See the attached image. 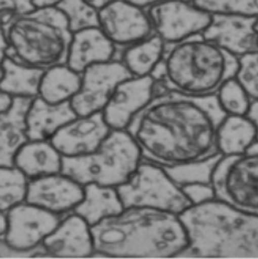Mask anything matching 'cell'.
Here are the masks:
<instances>
[{
	"instance_id": "cell-1",
	"label": "cell",
	"mask_w": 258,
	"mask_h": 259,
	"mask_svg": "<svg viewBox=\"0 0 258 259\" xmlns=\"http://www.w3.org/2000/svg\"><path fill=\"white\" fill-rule=\"evenodd\" d=\"M226 113L216 94L159 93L138 114L127 132L143 158L171 167L220 154L218 132Z\"/></svg>"
},
{
	"instance_id": "cell-2",
	"label": "cell",
	"mask_w": 258,
	"mask_h": 259,
	"mask_svg": "<svg viewBox=\"0 0 258 259\" xmlns=\"http://www.w3.org/2000/svg\"><path fill=\"white\" fill-rule=\"evenodd\" d=\"M96 255L111 258H177L190 247L179 214L127 207L92 226Z\"/></svg>"
},
{
	"instance_id": "cell-3",
	"label": "cell",
	"mask_w": 258,
	"mask_h": 259,
	"mask_svg": "<svg viewBox=\"0 0 258 259\" xmlns=\"http://www.w3.org/2000/svg\"><path fill=\"white\" fill-rule=\"evenodd\" d=\"M180 216L190 237L181 257L258 258V215L215 198L192 205Z\"/></svg>"
},
{
	"instance_id": "cell-4",
	"label": "cell",
	"mask_w": 258,
	"mask_h": 259,
	"mask_svg": "<svg viewBox=\"0 0 258 259\" xmlns=\"http://www.w3.org/2000/svg\"><path fill=\"white\" fill-rule=\"evenodd\" d=\"M239 59L203 34L166 46L163 60L152 76L164 91L205 97L218 93L235 78Z\"/></svg>"
},
{
	"instance_id": "cell-5",
	"label": "cell",
	"mask_w": 258,
	"mask_h": 259,
	"mask_svg": "<svg viewBox=\"0 0 258 259\" xmlns=\"http://www.w3.org/2000/svg\"><path fill=\"white\" fill-rule=\"evenodd\" d=\"M11 57L34 68L49 69L67 63L73 33L58 7L37 8L2 26ZM3 60V59H2Z\"/></svg>"
},
{
	"instance_id": "cell-6",
	"label": "cell",
	"mask_w": 258,
	"mask_h": 259,
	"mask_svg": "<svg viewBox=\"0 0 258 259\" xmlns=\"http://www.w3.org/2000/svg\"><path fill=\"white\" fill-rule=\"evenodd\" d=\"M143 155L127 131H112L101 148L90 155L63 157L62 173L81 185L97 184L118 188L137 173Z\"/></svg>"
},
{
	"instance_id": "cell-7",
	"label": "cell",
	"mask_w": 258,
	"mask_h": 259,
	"mask_svg": "<svg viewBox=\"0 0 258 259\" xmlns=\"http://www.w3.org/2000/svg\"><path fill=\"white\" fill-rule=\"evenodd\" d=\"M124 208L150 207L181 215L192 203L164 166L143 158L126 184L118 187Z\"/></svg>"
},
{
	"instance_id": "cell-8",
	"label": "cell",
	"mask_w": 258,
	"mask_h": 259,
	"mask_svg": "<svg viewBox=\"0 0 258 259\" xmlns=\"http://www.w3.org/2000/svg\"><path fill=\"white\" fill-rule=\"evenodd\" d=\"M212 184L220 201L258 215V141L242 154L222 156Z\"/></svg>"
},
{
	"instance_id": "cell-9",
	"label": "cell",
	"mask_w": 258,
	"mask_h": 259,
	"mask_svg": "<svg viewBox=\"0 0 258 259\" xmlns=\"http://www.w3.org/2000/svg\"><path fill=\"white\" fill-rule=\"evenodd\" d=\"M6 213L8 228L2 241L6 248L16 254H31L40 249L63 217L28 202Z\"/></svg>"
},
{
	"instance_id": "cell-10",
	"label": "cell",
	"mask_w": 258,
	"mask_h": 259,
	"mask_svg": "<svg viewBox=\"0 0 258 259\" xmlns=\"http://www.w3.org/2000/svg\"><path fill=\"white\" fill-rule=\"evenodd\" d=\"M154 32L164 42L174 45L202 34L213 16L198 8L192 0H164L149 9Z\"/></svg>"
},
{
	"instance_id": "cell-11",
	"label": "cell",
	"mask_w": 258,
	"mask_h": 259,
	"mask_svg": "<svg viewBox=\"0 0 258 259\" xmlns=\"http://www.w3.org/2000/svg\"><path fill=\"white\" fill-rule=\"evenodd\" d=\"M130 76L119 59L85 69L80 91L70 102L74 113L77 116H89L102 112L120 82Z\"/></svg>"
},
{
	"instance_id": "cell-12",
	"label": "cell",
	"mask_w": 258,
	"mask_h": 259,
	"mask_svg": "<svg viewBox=\"0 0 258 259\" xmlns=\"http://www.w3.org/2000/svg\"><path fill=\"white\" fill-rule=\"evenodd\" d=\"M100 28L118 49H125L154 34L149 10L126 0H115L99 10Z\"/></svg>"
},
{
	"instance_id": "cell-13",
	"label": "cell",
	"mask_w": 258,
	"mask_h": 259,
	"mask_svg": "<svg viewBox=\"0 0 258 259\" xmlns=\"http://www.w3.org/2000/svg\"><path fill=\"white\" fill-rule=\"evenodd\" d=\"M160 93L152 75L130 76L120 82L102 113L113 131H127L131 123Z\"/></svg>"
},
{
	"instance_id": "cell-14",
	"label": "cell",
	"mask_w": 258,
	"mask_h": 259,
	"mask_svg": "<svg viewBox=\"0 0 258 259\" xmlns=\"http://www.w3.org/2000/svg\"><path fill=\"white\" fill-rule=\"evenodd\" d=\"M112 131L100 112L74 117L54 135L51 143L63 157H82L97 152Z\"/></svg>"
},
{
	"instance_id": "cell-15",
	"label": "cell",
	"mask_w": 258,
	"mask_h": 259,
	"mask_svg": "<svg viewBox=\"0 0 258 259\" xmlns=\"http://www.w3.org/2000/svg\"><path fill=\"white\" fill-rule=\"evenodd\" d=\"M84 197V186L64 173L30 181L27 202L59 216L74 211Z\"/></svg>"
},
{
	"instance_id": "cell-16",
	"label": "cell",
	"mask_w": 258,
	"mask_h": 259,
	"mask_svg": "<svg viewBox=\"0 0 258 259\" xmlns=\"http://www.w3.org/2000/svg\"><path fill=\"white\" fill-rule=\"evenodd\" d=\"M42 248L55 258H89L96 255L92 227L77 213L62 217L59 225L47 238Z\"/></svg>"
},
{
	"instance_id": "cell-17",
	"label": "cell",
	"mask_w": 258,
	"mask_h": 259,
	"mask_svg": "<svg viewBox=\"0 0 258 259\" xmlns=\"http://www.w3.org/2000/svg\"><path fill=\"white\" fill-rule=\"evenodd\" d=\"M257 18L233 15H213L212 22L202 34L237 58L258 51Z\"/></svg>"
},
{
	"instance_id": "cell-18",
	"label": "cell",
	"mask_w": 258,
	"mask_h": 259,
	"mask_svg": "<svg viewBox=\"0 0 258 259\" xmlns=\"http://www.w3.org/2000/svg\"><path fill=\"white\" fill-rule=\"evenodd\" d=\"M116 51L118 48L105 36L101 28L84 29L73 33L67 64L82 74L93 64L114 60Z\"/></svg>"
},
{
	"instance_id": "cell-19",
	"label": "cell",
	"mask_w": 258,
	"mask_h": 259,
	"mask_svg": "<svg viewBox=\"0 0 258 259\" xmlns=\"http://www.w3.org/2000/svg\"><path fill=\"white\" fill-rule=\"evenodd\" d=\"M77 117L71 104L51 105L39 97L34 98L26 115L27 132L30 141H51L54 135Z\"/></svg>"
},
{
	"instance_id": "cell-20",
	"label": "cell",
	"mask_w": 258,
	"mask_h": 259,
	"mask_svg": "<svg viewBox=\"0 0 258 259\" xmlns=\"http://www.w3.org/2000/svg\"><path fill=\"white\" fill-rule=\"evenodd\" d=\"M14 166L32 181L62 173L63 156L51 141L29 140L15 155Z\"/></svg>"
},
{
	"instance_id": "cell-21",
	"label": "cell",
	"mask_w": 258,
	"mask_h": 259,
	"mask_svg": "<svg viewBox=\"0 0 258 259\" xmlns=\"http://www.w3.org/2000/svg\"><path fill=\"white\" fill-rule=\"evenodd\" d=\"M32 100L16 98L11 110L0 114V166H13L17 152L29 141L26 115Z\"/></svg>"
},
{
	"instance_id": "cell-22",
	"label": "cell",
	"mask_w": 258,
	"mask_h": 259,
	"mask_svg": "<svg viewBox=\"0 0 258 259\" xmlns=\"http://www.w3.org/2000/svg\"><path fill=\"white\" fill-rule=\"evenodd\" d=\"M45 71V69L34 68L11 57H5L2 60L0 91L15 98H37Z\"/></svg>"
},
{
	"instance_id": "cell-23",
	"label": "cell",
	"mask_w": 258,
	"mask_h": 259,
	"mask_svg": "<svg viewBox=\"0 0 258 259\" xmlns=\"http://www.w3.org/2000/svg\"><path fill=\"white\" fill-rule=\"evenodd\" d=\"M123 209L124 206L118 188L88 184L84 185V197L74 209V213L92 227L105 219L121 213Z\"/></svg>"
},
{
	"instance_id": "cell-24",
	"label": "cell",
	"mask_w": 258,
	"mask_h": 259,
	"mask_svg": "<svg viewBox=\"0 0 258 259\" xmlns=\"http://www.w3.org/2000/svg\"><path fill=\"white\" fill-rule=\"evenodd\" d=\"M82 74L67 63L47 69L41 79L39 98L51 105L71 102L80 91Z\"/></svg>"
},
{
	"instance_id": "cell-25",
	"label": "cell",
	"mask_w": 258,
	"mask_h": 259,
	"mask_svg": "<svg viewBox=\"0 0 258 259\" xmlns=\"http://www.w3.org/2000/svg\"><path fill=\"white\" fill-rule=\"evenodd\" d=\"M257 142V131L247 115H226L218 132V151L222 156L236 155Z\"/></svg>"
},
{
	"instance_id": "cell-26",
	"label": "cell",
	"mask_w": 258,
	"mask_h": 259,
	"mask_svg": "<svg viewBox=\"0 0 258 259\" xmlns=\"http://www.w3.org/2000/svg\"><path fill=\"white\" fill-rule=\"evenodd\" d=\"M166 44L156 33L140 42L122 49L119 60L132 76L152 75L163 60Z\"/></svg>"
},
{
	"instance_id": "cell-27",
	"label": "cell",
	"mask_w": 258,
	"mask_h": 259,
	"mask_svg": "<svg viewBox=\"0 0 258 259\" xmlns=\"http://www.w3.org/2000/svg\"><path fill=\"white\" fill-rule=\"evenodd\" d=\"M30 180L16 166L0 168V211L27 202Z\"/></svg>"
},
{
	"instance_id": "cell-28",
	"label": "cell",
	"mask_w": 258,
	"mask_h": 259,
	"mask_svg": "<svg viewBox=\"0 0 258 259\" xmlns=\"http://www.w3.org/2000/svg\"><path fill=\"white\" fill-rule=\"evenodd\" d=\"M222 155L216 154L212 157L205 158L202 161L191 162L182 165L165 167L166 172L181 187L197 184V183H212L214 170L218 166Z\"/></svg>"
},
{
	"instance_id": "cell-29",
	"label": "cell",
	"mask_w": 258,
	"mask_h": 259,
	"mask_svg": "<svg viewBox=\"0 0 258 259\" xmlns=\"http://www.w3.org/2000/svg\"><path fill=\"white\" fill-rule=\"evenodd\" d=\"M216 97L226 115H247L253 103V100L236 76L225 82L216 93Z\"/></svg>"
},
{
	"instance_id": "cell-30",
	"label": "cell",
	"mask_w": 258,
	"mask_h": 259,
	"mask_svg": "<svg viewBox=\"0 0 258 259\" xmlns=\"http://www.w3.org/2000/svg\"><path fill=\"white\" fill-rule=\"evenodd\" d=\"M68 20L70 30L72 33L89 28L100 27L99 10L85 0H63L58 5Z\"/></svg>"
},
{
	"instance_id": "cell-31",
	"label": "cell",
	"mask_w": 258,
	"mask_h": 259,
	"mask_svg": "<svg viewBox=\"0 0 258 259\" xmlns=\"http://www.w3.org/2000/svg\"><path fill=\"white\" fill-rule=\"evenodd\" d=\"M210 15H233L258 18V0H192Z\"/></svg>"
},
{
	"instance_id": "cell-32",
	"label": "cell",
	"mask_w": 258,
	"mask_h": 259,
	"mask_svg": "<svg viewBox=\"0 0 258 259\" xmlns=\"http://www.w3.org/2000/svg\"><path fill=\"white\" fill-rule=\"evenodd\" d=\"M239 59L236 79L242 83L253 101L258 100V51L250 52Z\"/></svg>"
},
{
	"instance_id": "cell-33",
	"label": "cell",
	"mask_w": 258,
	"mask_h": 259,
	"mask_svg": "<svg viewBox=\"0 0 258 259\" xmlns=\"http://www.w3.org/2000/svg\"><path fill=\"white\" fill-rule=\"evenodd\" d=\"M36 9L34 0H0L2 26H7L14 19Z\"/></svg>"
},
{
	"instance_id": "cell-34",
	"label": "cell",
	"mask_w": 258,
	"mask_h": 259,
	"mask_svg": "<svg viewBox=\"0 0 258 259\" xmlns=\"http://www.w3.org/2000/svg\"><path fill=\"white\" fill-rule=\"evenodd\" d=\"M192 205H199L216 198V193L212 183H197L182 187Z\"/></svg>"
},
{
	"instance_id": "cell-35",
	"label": "cell",
	"mask_w": 258,
	"mask_h": 259,
	"mask_svg": "<svg viewBox=\"0 0 258 259\" xmlns=\"http://www.w3.org/2000/svg\"><path fill=\"white\" fill-rule=\"evenodd\" d=\"M16 98L9 93L0 91V114L7 113L14 107Z\"/></svg>"
},
{
	"instance_id": "cell-36",
	"label": "cell",
	"mask_w": 258,
	"mask_h": 259,
	"mask_svg": "<svg viewBox=\"0 0 258 259\" xmlns=\"http://www.w3.org/2000/svg\"><path fill=\"white\" fill-rule=\"evenodd\" d=\"M126 2L134 5V6H138V7H140V8L149 10L150 8L154 7L155 5L164 2V0H126Z\"/></svg>"
},
{
	"instance_id": "cell-37",
	"label": "cell",
	"mask_w": 258,
	"mask_h": 259,
	"mask_svg": "<svg viewBox=\"0 0 258 259\" xmlns=\"http://www.w3.org/2000/svg\"><path fill=\"white\" fill-rule=\"evenodd\" d=\"M247 116L249 119L253 121L254 125L256 127V131H257V141H258V100L256 101H253L250 105V109L247 113Z\"/></svg>"
},
{
	"instance_id": "cell-38",
	"label": "cell",
	"mask_w": 258,
	"mask_h": 259,
	"mask_svg": "<svg viewBox=\"0 0 258 259\" xmlns=\"http://www.w3.org/2000/svg\"><path fill=\"white\" fill-rule=\"evenodd\" d=\"M63 0H34V5L37 8H51V7H58Z\"/></svg>"
},
{
	"instance_id": "cell-39",
	"label": "cell",
	"mask_w": 258,
	"mask_h": 259,
	"mask_svg": "<svg viewBox=\"0 0 258 259\" xmlns=\"http://www.w3.org/2000/svg\"><path fill=\"white\" fill-rule=\"evenodd\" d=\"M85 2L89 5H91L92 7H95L96 9L101 10L102 8L107 7L108 5L115 2V0H85Z\"/></svg>"
},
{
	"instance_id": "cell-40",
	"label": "cell",
	"mask_w": 258,
	"mask_h": 259,
	"mask_svg": "<svg viewBox=\"0 0 258 259\" xmlns=\"http://www.w3.org/2000/svg\"><path fill=\"white\" fill-rule=\"evenodd\" d=\"M0 213H2V219H0V225H2L0 226V236H3L8 228V217L6 211H0Z\"/></svg>"
},
{
	"instance_id": "cell-41",
	"label": "cell",
	"mask_w": 258,
	"mask_h": 259,
	"mask_svg": "<svg viewBox=\"0 0 258 259\" xmlns=\"http://www.w3.org/2000/svg\"><path fill=\"white\" fill-rule=\"evenodd\" d=\"M255 28H256V30H257V32H258V18H257V20H256V25H255Z\"/></svg>"
}]
</instances>
